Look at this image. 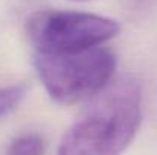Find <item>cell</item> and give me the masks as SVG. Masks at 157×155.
Returning <instances> with one entry per match:
<instances>
[{
	"label": "cell",
	"instance_id": "cell-3",
	"mask_svg": "<svg viewBox=\"0 0 157 155\" xmlns=\"http://www.w3.org/2000/svg\"><path fill=\"white\" fill-rule=\"evenodd\" d=\"M121 24L104 15L43 9L31 14L25 34L37 55H67L104 46L117 37Z\"/></svg>",
	"mask_w": 157,
	"mask_h": 155
},
{
	"label": "cell",
	"instance_id": "cell-4",
	"mask_svg": "<svg viewBox=\"0 0 157 155\" xmlns=\"http://www.w3.org/2000/svg\"><path fill=\"white\" fill-rule=\"evenodd\" d=\"M46 140L41 134L25 132L17 135L6 148V155H44Z\"/></svg>",
	"mask_w": 157,
	"mask_h": 155
},
{
	"label": "cell",
	"instance_id": "cell-1",
	"mask_svg": "<svg viewBox=\"0 0 157 155\" xmlns=\"http://www.w3.org/2000/svg\"><path fill=\"white\" fill-rule=\"evenodd\" d=\"M144 117L140 84L124 76L93 98L63 135L56 155H122Z\"/></svg>",
	"mask_w": 157,
	"mask_h": 155
},
{
	"label": "cell",
	"instance_id": "cell-5",
	"mask_svg": "<svg viewBox=\"0 0 157 155\" xmlns=\"http://www.w3.org/2000/svg\"><path fill=\"white\" fill-rule=\"evenodd\" d=\"M25 84H12L6 87H0V120L12 113L26 96Z\"/></svg>",
	"mask_w": 157,
	"mask_h": 155
},
{
	"label": "cell",
	"instance_id": "cell-2",
	"mask_svg": "<svg viewBox=\"0 0 157 155\" xmlns=\"http://www.w3.org/2000/svg\"><path fill=\"white\" fill-rule=\"evenodd\" d=\"M35 73L46 93L61 105L92 101L114 81L117 58L99 46L67 55H37Z\"/></svg>",
	"mask_w": 157,
	"mask_h": 155
}]
</instances>
